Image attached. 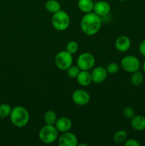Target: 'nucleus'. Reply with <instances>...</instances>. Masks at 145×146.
<instances>
[{
  "label": "nucleus",
  "instance_id": "obj_1",
  "mask_svg": "<svg viewBox=\"0 0 145 146\" xmlns=\"http://www.w3.org/2000/svg\"><path fill=\"white\" fill-rule=\"evenodd\" d=\"M102 19L95 12L87 13L82 17L80 28L87 36H94L99 32L102 26Z\"/></svg>",
  "mask_w": 145,
  "mask_h": 146
},
{
  "label": "nucleus",
  "instance_id": "obj_2",
  "mask_svg": "<svg viewBox=\"0 0 145 146\" xmlns=\"http://www.w3.org/2000/svg\"><path fill=\"white\" fill-rule=\"evenodd\" d=\"M9 118L11 123L14 126L24 128L29 122L30 115L26 108L21 106H17L11 109Z\"/></svg>",
  "mask_w": 145,
  "mask_h": 146
},
{
  "label": "nucleus",
  "instance_id": "obj_3",
  "mask_svg": "<svg viewBox=\"0 0 145 146\" xmlns=\"http://www.w3.org/2000/svg\"><path fill=\"white\" fill-rule=\"evenodd\" d=\"M51 24L55 30L63 31L69 27L71 19L68 13L61 9L53 14L51 18Z\"/></svg>",
  "mask_w": 145,
  "mask_h": 146
},
{
  "label": "nucleus",
  "instance_id": "obj_4",
  "mask_svg": "<svg viewBox=\"0 0 145 146\" xmlns=\"http://www.w3.org/2000/svg\"><path fill=\"white\" fill-rule=\"evenodd\" d=\"M39 139L43 143H53L58 138V131L53 125H46L40 129L38 132Z\"/></svg>",
  "mask_w": 145,
  "mask_h": 146
},
{
  "label": "nucleus",
  "instance_id": "obj_5",
  "mask_svg": "<svg viewBox=\"0 0 145 146\" xmlns=\"http://www.w3.org/2000/svg\"><path fill=\"white\" fill-rule=\"evenodd\" d=\"M120 66L124 71L129 74H132V73L139 71L141 63L136 56L133 55H128L122 58Z\"/></svg>",
  "mask_w": 145,
  "mask_h": 146
},
{
  "label": "nucleus",
  "instance_id": "obj_6",
  "mask_svg": "<svg viewBox=\"0 0 145 146\" xmlns=\"http://www.w3.org/2000/svg\"><path fill=\"white\" fill-rule=\"evenodd\" d=\"M72 54H70L66 50L65 51H59L55 55V64L57 68L60 70L65 71L72 65Z\"/></svg>",
  "mask_w": 145,
  "mask_h": 146
},
{
  "label": "nucleus",
  "instance_id": "obj_7",
  "mask_svg": "<svg viewBox=\"0 0 145 146\" xmlns=\"http://www.w3.org/2000/svg\"><path fill=\"white\" fill-rule=\"evenodd\" d=\"M95 64V58L92 54L88 52L82 53L80 54L77 58V66L80 70L83 71H90Z\"/></svg>",
  "mask_w": 145,
  "mask_h": 146
},
{
  "label": "nucleus",
  "instance_id": "obj_8",
  "mask_svg": "<svg viewBox=\"0 0 145 146\" xmlns=\"http://www.w3.org/2000/svg\"><path fill=\"white\" fill-rule=\"evenodd\" d=\"M72 100L78 106H85L90 101V96L85 90H75L72 94Z\"/></svg>",
  "mask_w": 145,
  "mask_h": 146
},
{
  "label": "nucleus",
  "instance_id": "obj_9",
  "mask_svg": "<svg viewBox=\"0 0 145 146\" xmlns=\"http://www.w3.org/2000/svg\"><path fill=\"white\" fill-rule=\"evenodd\" d=\"M58 144L60 146H77L78 140L75 134L68 131L62 133L61 136L58 138Z\"/></svg>",
  "mask_w": 145,
  "mask_h": 146
},
{
  "label": "nucleus",
  "instance_id": "obj_10",
  "mask_svg": "<svg viewBox=\"0 0 145 146\" xmlns=\"http://www.w3.org/2000/svg\"><path fill=\"white\" fill-rule=\"evenodd\" d=\"M92 82L95 84H101L106 80L107 77V71L103 66H97L90 72Z\"/></svg>",
  "mask_w": 145,
  "mask_h": 146
},
{
  "label": "nucleus",
  "instance_id": "obj_11",
  "mask_svg": "<svg viewBox=\"0 0 145 146\" xmlns=\"http://www.w3.org/2000/svg\"><path fill=\"white\" fill-rule=\"evenodd\" d=\"M111 7L108 2L105 1H98L95 3L93 8V12H95L97 15L102 17L109 15L110 12Z\"/></svg>",
  "mask_w": 145,
  "mask_h": 146
},
{
  "label": "nucleus",
  "instance_id": "obj_12",
  "mask_svg": "<svg viewBox=\"0 0 145 146\" xmlns=\"http://www.w3.org/2000/svg\"><path fill=\"white\" fill-rule=\"evenodd\" d=\"M55 127L58 132L65 133L71 131L72 128V121L68 117L62 116L58 118L55 123Z\"/></svg>",
  "mask_w": 145,
  "mask_h": 146
},
{
  "label": "nucleus",
  "instance_id": "obj_13",
  "mask_svg": "<svg viewBox=\"0 0 145 146\" xmlns=\"http://www.w3.org/2000/svg\"><path fill=\"white\" fill-rule=\"evenodd\" d=\"M115 46L116 49L120 52H126L131 46V40L128 36L122 35L117 38Z\"/></svg>",
  "mask_w": 145,
  "mask_h": 146
},
{
  "label": "nucleus",
  "instance_id": "obj_14",
  "mask_svg": "<svg viewBox=\"0 0 145 146\" xmlns=\"http://www.w3.org/2000/svg\"><path fill=\"white\" fill-rule=\"evenodd\" d=\"M76 80L78 84L83 87L88 86L92 82L90 72H89V71H83V70H80L79 74L76 77Z\"/></svg>",
  "mask_w": 145,
  "mask_h": 146
},
{
  "label": "nucleus",
  "instance_id": "obj_15",
  "mask_svg": "<svg viewBox=\"0 0 145 146\" xmlns=\"http://www.w3.org/2000/svg\"><path fill=\"white\" fill-rule=\"evenodd\" d=\"M131 125L136 131H143L145 130V117L141 115H135L131 119Z\"/></svg>",
  "mask_w": 145,
  "mask_h": 146
},
{
  "label": "nucleus",
  "instance_id": "obj_16",
  "mask_svg": "<svg viewBox=\"0 0 145 146\" xmlns=\"http://www.w3.org/2000/svg\"><path fill=\"white\" fill-rule=\"evenodd\" d=\"M94 1L92 0H78V7L80 11L84 14L93 11Z\"/></svg>",
  "mask_w": 145,
  "mask_h": 146
},
{
  "label": "nucleus",
  "instance_id": "obj_17",
  "mask_svg": "<svg viewBox=\"0 0 145 146\" xmlns=\"http://www.w3.org/2000/svg\"><path fill=\"white\" fill-rule=\"evenodd\" d=\"M45 8L48 12L54 14L61 9V5L57 0H48L45 4Z\"/></svg>",
  "mask_w": 145,
  "mask_h": 146
},
{
  "label": "nucleus",
  "instance_id": "obj_18",
  "mask_svg": "<svg viewBox=\"0 0 145 146\" xmlns=\"http://www.w3.org/2000/svg\"><path fill=\"white\" fill-rule=\"evenodd\" d=\"M57 119V115L53 111H46L44 114V121L46 125H55V122H56Z\"/></svg>",
  "mask_w": 145,
  "mask_h": 146
},
{
  "label": "nucleus",
  "instance_id": "obj_19",
  "mask_svg": "<svg viewBox=\"0 0 145 146\" xmlns=\"http://www.w3.org/2000/svg\"><path fill=\"white\" fill-rule=\"evenodd\" d=\"M130 81L132 84L134 86H139L143 83L144 81V75L141 71H137L132 74Z\"/></svg>",
  "mask_w": 145,
  "mask_h": 146
},
{
  "label": "nucleus",
  "instance_id": "obj_20",
  "mask_svg": "<svg viewBox=\"0 0 145 146\" xmlns=\"http://www.w3.org/2000/svg\"><path fill=\"white\" fill-rule=\"evenodd\" d=\"M127 138V133L125 130H119L115 133L113 135V141L116 143H125Z\"/></svg>",
  "mask_w": 145,
  "mask_h": 146
},
{
  "label": "nucleus",
  "instance_id": "obj_21",
  "mask_svg": "<svg viewBox=\"0 0 145 146\" xmlns=\"http://www.w3.org/2000/svg\"><path fill=\"white\" fill-rule=\"evenodd\" d=\"M11 107L9 104H0V118L4 119L10 115L11 111Z\"/></svg>",
  "mask_w": 145,
  "mask_h": 146
},
{
  "label": "nucleus",
  "instance_id": "obj_22",
  "mask_svg": "<svg viewBox=\"0 0 145 146\" xmlns=\"http://www.w3.org/2000/svg\"><path fill=\"white\" fill-rule=\"evenodd\" d=\"M67 71V74H68V76L71 78H76V77L78 76V75L79 74L80 69L79 68V67L78 66H71Z\"/></svg>",
  "mask_w": 145,
  "mask_h": 146
},
{
  "label": "nucleus",
  "instance_id": "obj_23",
  "mask_svg": "<svg viewBox=\"0 0 145 146\" xmlns=\"http://www.w3.org/2000/svg\"><path fill=\"white\" fill-rule=\"evenodd\" d=\"M78 44L75 41H71L67 44L66 51H68L70 54H74L78 51Z\"/></svg>",
  "mask_w": 145,
  "mask_h": 146
},
{
  "label": "nucleus",
  "instance_id": "obj_24",
  "mask_svg": "<svg viewBox=\"0 0 145 146\" xmlns=\"http://www.w3.org/2000/svg\"><path fill=\"white\" fill-rule=\"evenodd\" d=\"M107 71L108 74H115L119 71V66L118 65V64L115 62H112L109 63L106 67Z\"/></svg>",
  "mask_w": 145,
  "mask_h": 146
},
{
  "label": "nucleus",
  "instance_id": "obj_25",
  "mask_svg": "<svg viewBox=\"0 0 145 146\" xmlns=\"http://www.w3.org/2000/svg\"><path fill=\"white\" fill-rule=\"evenodd\" d=\"M123 114L125 116V118H127V119H132L135 115V111L132 107L127 106L124 108Z\"/></svg>",
  "mask_w": 145,
  "mask_h": 146
},
{
  "label": "nucleus",
  "instance_id": "obj_26",
  "mask_svg": "<svg viewBox=\"0 0 145 146\" xmlns=\"http://www.w3.org/2000/svg\"><path fill=\"white\" fill-rule=\"evenodd\" d=\"M124 144H125V146H139L140 145L139 143L135 139L126 140Z\"/></svg>",
  "mask_w": 145,
  "mask_h": 146
},
{
  "label": "nucleus",
  "instance_id": "obj_27",
  "mask_svg": "<svg viewBox=\"0 0 145 146\" xmlns=\"http://www.w3.org/2000/svg\"><path fill=\"white\" fill-rule=\"evenodd\" d=\"M139 51L142 56H145V40L142 41L139 45Z\"/></svg>",
  "mask_w": 145,
  "mask_h": 146
},
{
  "label": "nucleus",
  "instance_id": "obj_28",
  "mask_svg": "<svg viewBox=\"0 0 145 146\" xmlns=\"http://www.w3.org/2000/svg\"><path fill=\"white\" fill-rule=\"evenodd\" d=\"M78 146H88V145L85 143H80V144H78Z\"/></svg>",
  "mask_w": 145,
  "mask_h": 146
},
{
  "label": "nucleus",
  "instance_id": "obj_29",
  "mask_svg": "<svg viewBox=\"0 0 145 146\" xmlns=\"http://www.w3.org/2000/svg\"><path fill=\"white\" fill-rule=\"evenodd\" d=\"M143 70H144V72L145 73V60L144 61V64H143Z\"/></svg>",
  "mask_w": 145,
  "mask_h": 146
},
{
  "label": "nucleus",
  "instance_id": "obj_30",
  "mask_svg": "<svg viewBox=\"0 0 145 146\" xmlns=\"http://www.w3.org/2000/svg\"><path fill=\"white\" fill-rule=\"evenodd\" d=\"M119 1H127V0H119Z\"/></svg>",
  "mask_w": 145,
  "mask_h": 146
}]
</instances>
